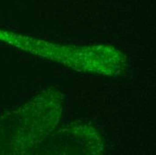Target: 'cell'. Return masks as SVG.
Segmentation results:
<instances>
[{
    "mask_svg": "<svg viewBox=\"0 0 156 155\" xmlns=\"http://www.w3.org/2000/svg\"><path fill=\"white\" fill-rule=\"evenodd\" d=\"M42 102L40 97L0 118V154L26 153L56 125L41 115Z\"/></svg>",
    "mask_w": 156,
    "mask_h": 155,
    "instance_id": "obj_1",
    "label": "cell"
}]
</instances>
